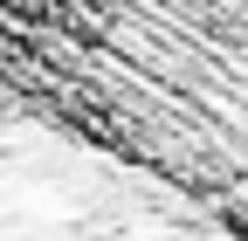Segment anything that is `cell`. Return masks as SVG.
Here are the masks:
<instances>
[{
	"label": "cell",
	"instance_id": "6da1fadb",
	"mask_svg": "<svg viewBox=\"0 0 248 241\" xmlns=\"http://www.w3.org/2000/svg\"><path fill=\"white\" fill-rule=\"evenodd\" d=\"M0 83L248 241V0H0Z\"/></svg>",
	"mask_w": 248,
	"mask_h": 241
}]
</instances>
